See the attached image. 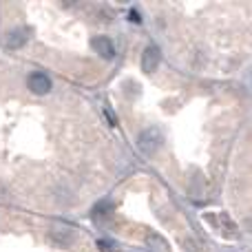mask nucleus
Masks as SVG:
<instances>
[{"label":"nucleus","mask_w":252,"mask_h":252,"mask_svg":"<svg viewBox=\"0 0 252 252\" xmlns=\"http://www.w3.org/2000/svg\"><path fill=\"white\" fill-rule=\"evenodd\" d=\"M27 87H29V91L35 93V95H47V93L51 91V80H49V75L42 73V71H33V73H29V78H27Z\"/></svg>","instance_id":"2"},{"label":"nucleus","mask_w":252,"mask_h":252,"mask_svg":"<svg viewBox=\"0 0 252 252\" xmlns=\"http://www.w3.org/2000/svg\"><path fill=\"white\" fill-rule=\"evenodd\" d=\"M161 144H164V135H161V130L157 128V126H148V128H144L137 137L139 151L146 153V155H153L155 151H159Z\"/></svg>","instance_id":"1"},{"label":"nucleus","mask_w":252,"mask_h":252,"mask_svg":"<svg viewBox=\"0 0 252 252\" xmlns=\"http://www.w3.org/2000/svg\"><path fill=\"white\" fill-rule=\"evenodd\" d=\"M91 47H93V51H95L100 58H104V60H111V58L115 56L113 40L106 38V35H95V38L91 40Z\"/></svg>","instance_id":"4"},{"label":"nucleus","mask_w":252,"mask_h":252,"mask_svg":"<svg viewBox=\"0 0 252 252\" xmlns=\"http://www.w3.org/2000/svg\"><path fill=\"white\" fill-rule=\"evenodd\" d=\"M111 210H113V204H111L109 199L100 201V204L93 206V219H95V221H102L104 217H109L111 215Z\"/></svg>","instance_id":"7"},{"label":"nucleus","mask_w":252,"mask_h":252,"mask_svg":"<svg viewBox=\"0 0 252 252\" xmlns=\"http://www.w3.org/2000/svg\"><path fill=\"white\" fill-rule=\"evenodd\" d=\"M49 239L56 246H71L75 241V235L69 228H51V230H49Z\"/></svg>","instance_id":"6"},{"label":"nucleus","mask_w":252,"mask_h":252,"mask_svg":"<svg viewBox=\"0 0 252 252\" xmlns=\"http://www.w3.org/2000/svg\"><path fill=\"white\" fill-rule=\"evenodd\" d=\"M128 20H133V22H139V20H142V18H139V13H137V11H135V9H133V11H128Z\"/></svg>","instance_id":"8"},{"label":"nucleus","mask_w":252,"mask_h":252,"mask_svg":"<svg viewBox=\"0 0 252 252\" xmlns=\"http://www.w3.org/2000/svg\"><path fill=\"white\" fill-rule=\"evenodd\" d=\"M31 38V29H25V27H18V29L7 31L4 35V47L7 49H22Z\"/></svg>","instance_id":"3"},{"label":"nucleus","mask_w":252,"mask_h":252,"mask_svg":"<svg viewBox=\"0 0 252 252\" xmlns=\"http://www.w3.org/2000/svg\"><path fill=\"white\" fill-rule=\"evenodd\" d=\"M161 62V51L157 47H146V51L142 53V69L146 73H153V71L159 66Z\"/></svg>","instance_id":"5"}]
</instances>
